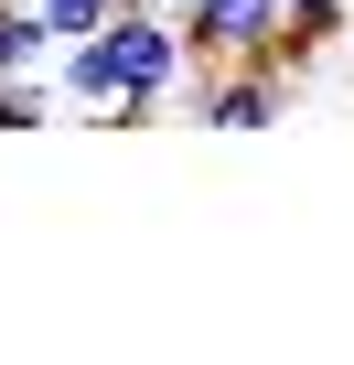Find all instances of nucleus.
<instances>
[{"mask_svg":"<svg viewBox=\"0 0 354 365\" xmlns=\"http://www.w3.org/2000/svg\"><path fill=\"white\" fill-rule=\"evenodd\" d=\"M97 54H108V86L150 118L161 97H183L194 86V54H183V22L172 11H108L97 22Z\"/></svg>","mask_w":354,"mask_h":365,"instance_id":"nucleus-1","label":"nucleus"},{"mask_svg":"<svg viewBox=\"0 0 354 365\" xmlns=\"http://www.w3.org/2000/svg\"><path fill=\"white\" fill-rule=\"evenodd\" d=\"M194 118L204 129H269L279 118V65H194Z\"/></svg>","mask_w":354,"mask_h":365,"instance_id":"nucleus-2","label":"nucleus"},{"mask_svg":"<svg viewBox=\"0 0 354 365\" xmlns=\"http://www.w3.org/2000/svg\"><path fill=\"white\" fill-rule=\"evenodd\" d=\"M54 118V76H0V129H43Z\"/></svg>","mask_w":354,"mask_h":365,"instance_id":"nucleus-3","label":"nucleus"},{"mask_svg":"<svg viewBox=\"0 0 354 365\" xmlns=\"http://www.w3.org/2000/svg\"><path fill=\"white\" fill-rule=\"evenodd\" d=\"M150 11H183V0H150Z\"/></svg>","mask_w":354,"mask_h":365,"instance_id":"nucleus-4","label":"nucleus"}]
</instances>
